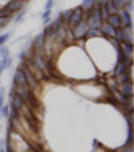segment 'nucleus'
<instances>
[{"mask_svg":"<svg viewBox=\"0 0 134 152\" xmlns=\"http://www.w3.org/2000/svg\"><path fill=\"white\" fill-rule=\"evenodd\" d=\"M120 47H121V50L123 51V54H125L126 57L129 58V59H131V57H133V45L122 42V43L120 45Z\"/></svg>","mask_w":134,"mask_h":152,"instance_id":"13","label":"nucleus"},{"mask_svg":"<svg viewBox=\"0 0 134 152\" xmlns=\"http://www.w3.org/2000/svg\"><path fill=\"white\" fill-rule=\"evenodd\" d=\"M115 80H117V82L120 83V85H122V83H125V82H129L130 77H129L127 72H123V73H121V74L115 75Z\"/></svg>","mask_w":134,"mask_h":152,"instance_id":"17","label":"nucleus"},{"mask_svg":"<svg viewBox=\"0 0 134 152\" xmlns=\"http://www.w3.org/2000/svg\"><path fill=\"white\" fill-rule=\"evenodd\" d=\"M14 83H16V85H26V77H24V73L22 69H17L15 72Z\"/></svg>","mask_w":134,"mask_h":152,"instance_id":"11","label":"nucleus"},{"mask_svg":"<svg viewBox=\"0 0 134 152\" xmlns=\"http://www.w3.org/2000/svg\"><path fill=\"white\" fill-rule=\"evenodd\" d=\"M95 3H97V0H82V8L83 10H90L91 7L95 6Z\"/></svg>","mask_w":134,"mask_h":152,"instance_id":"22","label":"nucleus"},{"mask_svg":"<svg viewBox=\"0 0 134 152\" xmlns=\"http://www.w3.org/2000/svg\"><path fill=\"white\" fill-rule=\"evenodd\" d=\"M114 38H115V39H117L120 43L123 42V28H122V27H118V28H115Z\"/></svg>","mask_w":134,"mask_h":152,"instance_id":"23","label":"nucleus"},{"mask_svg":"<svg viewBox=\"0 0 134 152\" xmlns=\"http://www.w3.org/2000/svg\"><path fill=\"white\" fill-rule=\"evenodd\" d=\"M72 11L74 10H66V11H63L62 14H60V16H62V19H63V23H69V20H70V18H71V15H72Z\"/></svg>","mask_w":134,"mask_h":152,"instance_id":"24","label":"nucleus"},{"mask_svg":"<svg viewBox=\"0 0 134 152\" xmlns=\"http://www.w3.org/2000/svg\"><path fill=\"white\" fill-rule=\"evenodd\" d=\"M9 37H11V34H3V35H0V46H3L4 43H6L7 40L9 39Z\"/></svg>","mask_w":134,"mask_h":152,"instance_id":"35","label":"nucleus"},{"mask_svg":"<svg viewBox=\"0 0 134 152\" xmlns=\"http://www.w3.org/2000/svg\"><path fill=\"white\" fill-rule=\"evenodd\" d=\"M117 51H118V62H123V63H129V58L123 54V51L121 50L120 45L117 46Z\"/></svg>","mask_w":134,"mask_h":152,"instance_id":"21","label":"nucleus"},{"mask_svg":"<svg viewBox=\"0 0 134 152\" xmlns=\"http://www.w3.org/2000/svg\"><path fill=\"white\" fill-rule=\"evenodd\" d=\"M107 23L110 24L111 27H114V28H118V27H121V20H120V16H118V14H111L107 16Z\"/></svg>","mask_w":134,"mask_h":152,"instance_id":"12","label":"nucleus"},{"mask_svg":"<svg viewBox=\"0 0 134 152\" xmlns=\"http://www.w3.org/2000/svg\"><path fill=\"white\" fill-rule=\"evenodd\" d=\"M105 7H106V10H107L109 15H111V14H117V11H118V10L115 8V6L113 4V1H111V0H107V1H106Z\"/></svg>","mask_w":134,"mask_h":152,"instance_id":"20","label":"nucleus"},{"mask_svg":"<svg viewBox=\"0 0 134 152\" xmlns=\"http://www.w3.org/2000/svg\"><path fill=\"white\" fill-rule=\"evenodd\" d=\"M50 22H51V19H50V18H47V19H43V24H49Z\"/></svg>","mask_w":134,"mask_h":152,"instance_id":"40","label":"nucleus"},{"mask_svg":"<svg viewBox=\"0 0 134 152\" xmlns=\"http://www.w3.org/2000/svg\"><path fill=\"white\" fill-rule=\"evenodd\" d=\"M1 66H3V69H8V67H11L12 65V58L11 57H6L3 58V61H1Z\"/></svg>","mask_w":134,"mask_h":152,"instance_id":"25","label":"nucleus"},{"mask_svg":"<svg viewBox=\"0 0 134 152\" xmlns=\"http://www.w3.org/2000/svg\"><path fill=\"white\" fill-rule=\"evenodd\" d=\"M11 14L12 12L11 11H8V10L4 7V8H1L0 10V18H4V16H11Z\"/></svg>","mask_w":134,"mask_h":152,"instance_id":"36","label":"nucleus"},{"mask_svg":"<svg viewBox=\"0 0 134 152\" xmlns=\"http://www.w3.org/2000/svg\"><path fill=\"white\" fill-rule=\"evenodd\" d=\"M125 1H133V0H125Z\"/></svg>","mask_w":134,"mask_h":152,"instance_id":"44","label":"nucleus"},{"mask_svg":"<svg viewBox=\"0 0 134 152\" xmlns=\"http://www.w3.org/2000/svg\"><path fill=\"white\" fill-rule=\"evenodd\" d=\"M99 14H101V18H102V20H106L109 16V12L107 10H106L105 6H99Z\"/></svg>","mask_w":134,"mask_h":152,"instance_id":"29","label":"nucleus"},{"mask_svg":"<svg viewBox=\"0 0 134 152\" xmlns=\"http://www.w3.org/2000/svg\"><path fill=\"white\" fill-rule=\"evenodd\" d=\"M6 8L11 12H15V11H19V10L24 8V1L23 0H11L8 4L6 6Z\"/></svg>","mask_w":134,"mask_h":152,"instance_id":"7","label":"nucleus"},{"mask_svg":"<svg viewBox=\"0 0 134 152\" xmlns=\"http://www.w3.org/2000/svg\"><path fill=\"white\" fill-rule=\"evenodd\" d=\"M87 30H88V26H87V23H86V20H80L77 26L72 27V35H74V38H77V39L85 38Z\"/></svg>","mask_w":134,"mask_h":152,"instance_id":"2","label":"nucleus"},{"mask_svg":"<svg viewBox=\"0 0 134 152\" xmlns=\"http://www.w3.org/2000/svg\"><path fill=\"white\" fill-rule=\"evenodd\" d=\"M52 26H54V30H56V28H59L60 26H63V19H62L60 15H58L56 16V19H55L54 23H52Z\"/></svg>","mask_w":134,"mask_h":152,"instance_id":"27","label":"nucleus"},{"mask_svg":"<svg viewBox=\"0 0 134 152\" xmlns=\"http://www.w3.org/2000/svg\"><path fill=\"white\" fill-rule=\"evenodd\" d=\"M19 110H16L15 108H11V123L15 124L17 121V117H19Z\"/></svg>","mask_w":134,"mask_h":152,"instance_id":"28","label":"nucleus"},{"mask_svg":"<svg viewBox=\"0 0 134 152\" xmlns=\"http://www.w3.org/2000/svg\"><path fill=\"white\" fill-rule=\"evenodd\" d=\"M34 63L36 65L38 69L42 70V72H46L47 70V63H46V61H44V58H43L42 54H35L34 55Z\"/></svg>","mask_w":134,"mask_h":152,"instance_id":"9","label":"nucleus"},{"mask_svg":"<svg viewBox=\"0 0 134 152\" xmlns=\"http://www.w3.org/2000/svg\"><path fill=\"white\" fill-rule=\"evenodd\" d=\"M52 34H54V26H52V24H49V26L44 28V31H43V35L47 38V37H51Z\"/></svg>","mask_w":134,"mask_h":152,"instance_id":"26","label":"nucleus"},{"mask_svg":"<svg viewBox=\"0 0 134 152\" xmlns=\"http://www.w3.org/2000/svg\"><path fill=\"white\" fill-rule=\"evenodd\" d=\"M117 152H133V145H127V144H125L122 148L117 149Z\"/></svg>","mask_w":134,"mask_h":152,"instance_id":"34","label":"nucleus"},{"mask_svg":"<svg viewBox=\"0 0 134 152\" xmlns=\"http://www.w3.org/2000/svg\"><path fill=\"white\" fill-rule=\"evenodd\" d=\"M11 102H12V108H15L16 110H22L24 106V100L22 97H20L19 94H16V93L12 90V96H11Z\"/></svg>","mask_w":134,"mask_h":152,"instance_id":"6","label":"nucleus"},{"mask_svg":"<svg viewBox=\"0 0 134 152\" xmlns=\"http://www.w3.org/2000/svg\"><path fill=\"white\" fill-rule=\"evenodd\" d=\"M8 53H9V50H8V47H7V46H4V45H3V46H0V55H1L3 58L9 57Z\"/></svg>","mask_w":134,"mask_h":152,"instance_id":"33","label":"nucleus"},{"mask_svg":"<svg viewBox=\"0 0 134 152\" xmlns=\"http://www.w3.org/2000/svg\"><path fill=\"white\" fill-rule=\"evenodd\" d=\"M3 70H4V69H3V66H1V63H0V74L3 73Z\"/></svg>","mask_w":134,"mask_h":152,"instance_id":"42","label":"nucleus"},{"mask_svg":"<svg viewBox=\"0 0 134 152\" xmlns=\"http://www.w3.org/2000/svg\"><path fill=\"white\" fill-rule=\"evenodd\" d=\"M27 14V11H26V8H22V12H19V14H17V16L15 18V23H20V20L23 19L24 18V15Z\"/></svg>","mask_w":134,"mask_h":152,"instance_id":"30","label":"nucleus"},{"mask_svg":"<svg viewBox=\"0 0 134 152\" xmlns=\"http://www.w3.org/2000/svg\"><path fill=\"white\" fill-rule=\"evenodd\" d=\"M17 58H19V59H24V58H26V51H20L19 54H17Z\"/></svg>","mask_w":134,"mask_h":152,"instance_id":"39","label":"nucleus"},{"mask_svg":"<svg viewBox=\"0 0 134 152\" xmlns=\"http://www.w3.org/2000/svg\"><path fill=\"white\" fill-rule=\"evenodd\" d=\"M0 110H1V115H3V117H8L9 115V105H1V108H0Z\"/></svg>","mask_w":134,"mask_h":152,"instance_id":"32","label":"nucleus"},{"mask_svg":"<svg viewBox=\"0 0 134 152\" xmlns=\"http://www.w3.org/2000/svg\"><path fill=\"white\" fill-rule=\"evenodd\" d=\"M120 92L123 93V94L126 96H130V97H133V83L129 81V82H125L121 85L120 88Z\"/></svg>","mask_w":134,"mask_h":152,"instance_id":"14","label":"nucleus"},{"mask_svg":"<svg viewBox=\"0 0 134 152\" xmlns=\"http://www.w3.org/2000/svg\"><path fill=\"white\" fill-rule=\"evenodd\" d=\"M117 100L120 101L121 104L126 105V104H129V101H131V97H130V96L123 94V93H121V92H118V93H117Z\"/></svg>","mask_w":134,"mask_h":152,"instance_id":"19","label":"nucleus"},{"mask_svg":"<svg viewBox=\"0 0 134 152\" xmlns=\"http://www.w3.org/2000/svg\"><path fill=\"white\" fill-rule=\"evenodd\" d=\"M23 1H27V0H23Z\"/></svg>","mask_w":134,"mask_h":152,"instance_id":"46","label":"nucleus"},{"mask_svg":"<svg viewBox=\"0 0 134 152\" xmlns=\"http://www.w3.org/2000/svg\"><path fill=\"white\" fill-rule=\"evenodd\" d=\"M82 19H83V8L79 6V7H77V8L72 11V15H71V18H70V20H69L70 27L72 28L74 26H77Z\"/></svg>","mask_w":134,"mask_h":152,"instance_id":"4","label":"nucleus"},{"mask_svg":"<svg viewBox=\"0 0 134 152\" xmlns=\"http://www.w3.org/2000/svg\"><path fill=\"white\" fill-rule=\"evenodd\" d=\"M133 27H125L123 28V42L133 45Z\"/></svg>","mask_w":134,"mask_h":152,"instance_id":"15","label":"nucleus"},{"mask_svg":"<svg viewBox=\"0 0 134 152\" xmlns=\"http://www.w3.org/2000/svg\"><path fill=\"white\" fill-rule=\"evenodd\" d=\"M0 152H4V149H0Z\"/></svg>","mask_w":134,"mask_h":152,"instance_id":"45","label":"nucleus"},{"mask_svg":"<svg viewBox=\"0 0 134 152\" xmlns=\"http://www.w3.org/2000/svg\"><path fill=\"white\" fill-rule=\"evenodd\" d=\"M22 70H23L24 77H26V85L30 86L31 89L32 88H35V86H38V81H36V78H35V75L32 74L31 70L24 69V67H22Z\"/></svg>","mask_w":134,"mask_h":152,"instance_id":"5","label":"nucleus"},{"mask_svg":"<svg viewBox=\"0 0 134 152\" xmlns=\"http://www.w3.org/2000/svg\"><path fill=\"white\" fill-rule=\"evenodd\" d=\"M3 27H4V26H3V24H1V23H0V28H3Z\"/></svg>","mask_w":134,"mask_h":152,"instance_id":"43","label":"nucleus"},{"mask_svg":"<svg viewBox=\"0 0 134 152\" xmlns=\"http://www.w3.org/2000/svg\"><path fill=\"white\" fill-rule=\"evenodd\" d=\"M87 11H88V14H87L86 23H87L88 28H101L103 20L99 14V4H98V1H97V7H91Z\"/></svg>","mask_w":134,"mask_h":152,"instance_id":"1","label":"nucleus"},{"mask_svg":"<svg viewBox=\"0 0 134 152\" xmlns=\"http://www.w3.org/2000/svg\"><path fill=\"white\" fill-rule=\"evenodd\" d=\"M111 1H113V4L115 6L117 10H121L125 7V0H111Z\"/></svg>","mask_w":134,"mask_h":152,"instance_id":"31","label":"nucleus"},{"mask_svg":"<svg viewBox=\"0 0 134 152\" xmlns=\"http://www.w3.org/2000/svg\"><path fill=\"white\" fill-rule=\"evenodd\" d=\"M126 70H127V63L117 62V65H115V67H114V74L118 75V74H121V73L126 72Z\"/></svg>","mask_w":134,"mask_h":152,"instance_id":"16","label":"nucleus"},{"mask_svg":"<svg viewBox=\"0 0 134 152\" xmlns=\"http://www.w3.org/2000/svg\"><path fill=\"white\" fill-rule=\"evenodd\" d=\"M51 15V10H44V12L42 14V19H47Z\"/></svg>","mask_w":134,"mask_h":152,"instance_id":"37","label":"nucleus"},{"mask_svg":"<svg viewBox=\"0 0 134 152\" xmlns=\"http://www.w3.org/2000/svg\"><path fill=\"white\" fill-rule=\"evenodd\" d=\"M4 104V98H3V96L0 94V108H1V105Z\"/></svg>","mask_w":134,"mask_h":152,"instance_id":"41","label":"nucleus"},{"mask_svg":"<svg viewBox=\"0 0 134 152\" xmlns=\"http://www.w3.org/2000/svg\"><path fill=\"white\" fill-rule=\"evenodd\" d=\"M118 16H120L121 20V27L125 26V27H133V23H131V16L129 14V11H126V8H121L117 11Z\"/></svg>","mask_w":134,"mask_h":152,"instance_id":"3","label":"nucleus"},{"mask_svg":"<svg viewBox=\"0 0 134 152\" xmlns=\"http://www.w3.org/2000/svg\"><path fill=\"white\" fill-rule=\"evenodd\" d=\"M52 6H54V0H47L46 6H44V10H51Z\"/></svg>","mask_w":134,"mask_h":152,"instance_id":"38","label":"nucleus"},{"mask_svg":"<svg viewBox=\"0 0 134 152\" xmlns=\"http://www.w3.org/2000/svg\"><path fill=\"white\" fill-rule=\"evenodd\" d=\"M99 35H102L99 28H88L85 38H94V37H99Z\"/></svg>","mask_w":134,"mask_h":152,"instance_id":"18","label":"nucleus"},{"mask_svg":"<svg viewBox=\"0 0 134 152\" xmlns=\"http://www.w3.org/2000/svg\"><path fill=\"white\" fill-rule=\"evenodd\" d=\"M44 39H46V37H44L43 34L38 35L36 39H35V42H34V49L36 50V54H40V53H42L43 46H44Z\"/></svg>","mask_w":134,"mask_h":152,"instance_id":"10","label":"nucleus"},{"mask_svg":"<svg viewBox=\"0 0 134 152\" xmlns=\"http://www.w3.org/2000/svg\"><path fill=\"white\" fill-rule=\"evenodd\" d=\"M99 30H101V32H102V35H105V37H107V38H114L115 28H114V27H111L110 24L107 23V22H103Z\"/></svg>","mask_w":134,"mask_h":152,"instance_id":"8","label":"nucleus"}]
</instances>
